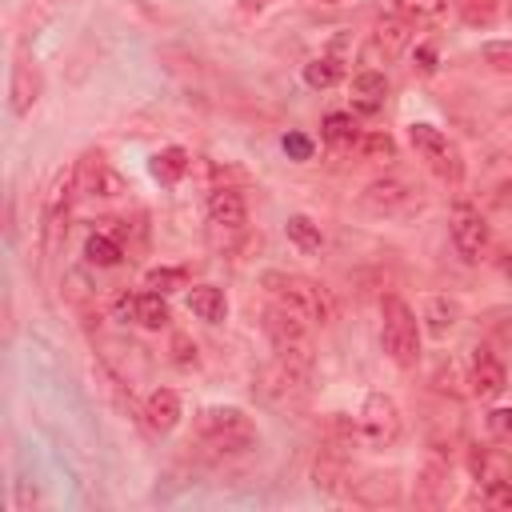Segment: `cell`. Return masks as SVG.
I'll return each instance as SVG.
<instances>
[{
	"instance_id": "obj_1",
	"label": "cell",
	"mask_w": 512,
	"mask_h": 512,
	"mask_svg": "<svg viewBox=\"0 0 512 512\" xmlns=\"http://www.w3.org/2000/svg\"><path fill=\"white\" fill-rule=\"evenodd\" d=\"M260 288L272 296V304L292 308L308 324H332L336 320V304H332L328 288L308 280V276H300V272H264Z\"/></svg>"
},
{
	"instance_id": "obj_2",
	"label": "cell",
	"mask_w": 512,
	"mask_h": 512,
	"mask_svg": "<svg viewBox=\"0 0 512 512\" xmlns=\"http://www.w3.org/2000/svg\"><path fill=\"white\" fill-rule=\"evenodd\" d=\"M380 344L396 368H412L420 360V320L400 296L380 300Z\"/></svg>"
},
{
	"instance_id": "obj_3",
	"label": "cell",
	"mask_w": 512,
	"mask_h": 512,
	"mask_svg": "<svg viewBox=\"0 0 512 512\" xmlns=\"http://www.w3.org/2000/svg\"><path fill=\"white\" fill-rule=\"evenodd\" d=\"M264 332H268V340L276 348V360L308 372V364H312V336H308V320L304 316H296L284 304H268L264 308Z\"/></svg>"
},
{
	"instance_id": "obj_4",
	"label": "cell",
	"mask_w": 512,
	"mask_h": 512,
	"mask_svg": "<svg viewBox=\"0 0 512 512\" xmlns=\"http://www.w3.org/2000/svg\"><path fill=\"white\" fill-rule=\"evenodd\" d=\"M196 432L204 444H212L220 452H240V448L256 444V424L240 408H204L196 416Z\"/></svg>"
},
{
	"instance_id": "obj_5",
	"label": "cell",
	"mask_w": 512,
	"mask_h": 512,
	"mask_svg": "<svg viewBox=\"0 0 512 512\" xmlns=\"http://www.w3.org/2000/svg\"><path fill=\"white\" fill-rule=\"evenodd\" d=\"M408 140H412V148H416V156L440 176V180H448V184H456L460 176H464V160H460V148H456V140H448V132H440V128H432V124H408Z\"/></svg>"
},
{
	"instance_id": "obj_6",
	"label": "cell",
	"mask_w": 512,
	"mask_h": 512,
	"mask_svg": "<svg viewBox=\"0 0 512 512\" xmlns=\"http://www.w3.org/2000/svg\"><path fill=\"white\" fill-rule=\"evenodd\" d=\"M356 428H360V440L368 448H392L400 440V408L388 392H368L364 404H360V416H356Z\"/></svg>"
},
{
	"instance_id": "obj_7",
	"label": "cell",
	"mask_w": 512,
	"mask_h": 512,
	"mask_svg": "<svg viewBox=\"0 0 512 512\" xmlns=\"http://www.w3.org/2000/svg\"><path fill=\"white\" fill-rule=\"evenodd\" d=\"M364 208L376 216H408L420 204V188H412L404 176H380L364 188Z\"/></svg>"
},
{
	"instance_id": "obj_8",
	"label": "cell",
	"mask_w": 512,
	"mask_h": 512,
	"mask_svg": "<svg viewBox=\"0 0 512 512\" xmlns=\"http://www.w3.org/2000/svg\"><path fill=\"white\" fill-rule=\"evenodd\" d=\"M448 236H452V248L464 256V260H480L492 232H488V220L480 216V208L472 204H456L452 220H448Z\"/></svg>"
},
{
	"instance_id": "obj_9",
	"label": "cell",
	"mask_w": 512,
	"mask_h": 512,
	"mask_svg": "<svg viewBox=\"0 0 512 512\" xmlns=\"http://www.w3.org/2000/svg\"><path fill=\"white\" fill-rule=\"evenodd\" d=\"M72 176H76V192L80 196H120L124 192V180L108 168L104 152H84L80 164L72 168Z\"/></svg>"
},
{
	"instance_id": "obj_10",
	"label": "cell",
	"mask_w": 512,
	"mask_h": 512,
	"mask_svg": "<svg viewBox=\"0 0 512 512\" xmlns=\"http://www.w3.org/2000/svg\"><path fill=\"white\" fill-rule=\"evenodd\" d=\"M112 308L120 320H136L140 328H164L168 324V300L152 288L148 292H120Z\"/></svg>"
},
{
	"instance_id": "obj_11",
	"label": "cell",
	"mask_w": 512,
	"mask_h": 512,
	"mask_svg": "<svg viewBox=\"0 0 512 512\" xmlns=\"http://www.w3.org/2000/svg\"><path fill=\"white\" fill-rule=\"evenodd\" d=\"M468 384H472V396H480V400H496V396L508 388V368H504V360H500L492 348H476Z\"/></svg>"
},
{
	"instance_id": "obj_12",
	"label": "cell",
	"mask_w": 512,
	"mask_h": 512,
	"mask_svg": "<svg viewBox=\"0 0 512 512\" xmlns=\"http://www.w3.org/2000/svg\"><path fill=\"white\" fill-rule=\"evenodd\" d=\"M468 468H472V480H476L484 492L512 484V456H508L504 448H472Z\"/></svg>"
},
{
	"instance_id": "obj_13",
	"label": "cell",
	"mask_w": 512,
	"mask_h": 512,
	"mask_svg": "<svg viewBox=\"0 0 512 512\" xmlns=\"http://www.w3.org/2000/svg\"><path fill=\"white\" fill-rule=\"evenodd\" d=\"M204 208H208V220H212L216 228L236 232V228L248 224V204H244V196H240L236 188H228V184H216V188L208 192Z\"/></svg>"
},
{
	"instance_id": "obj_14",
	"label": "cell",
	"mask_w": 512,
	"mask_h": 512,
	"mask_svg": "<svg viewBox=\"0 0 512 512\" xmlns=\"http://www.w3.org/2000/svg\"><path fill=\"white\" fill-rule=\"evenodd\" d=\"M348 100H352V112H360V116L380 112L384 100H388V80H384V72H376V68L356 72L352 84H348Z\"/></svg>"
},
{
	"instance_id": "obj_15",
	"label": "cell",
	"mask_w": 512,
	"mask_h": 512,
	"mask_svg": "<svg viewBox=\"0 0 512 512\" xmlns=\"http://www.w3.org/2000/svg\"><path fill=\"white\" fill-rule=\"evenodd\" d=\"M40 88H44L40 68H36V64H28V60H20V64L12 68V84H8L12 112H16V116H28V112H32V104L40 100Z\"/></svg>"
},
{
	"instance_id": "obj_16",
	"label": "cell",
	"mask_w": 512,
	"mask_h": 512,
	"mask_svg": "<svg viewBox=\"0 0 512 512\" xmlns=\"http://www.w3.org/2000/svg\"><path fill=\"white\" fill-rule=\"evenodd\" d=\"M372 40H376V48L384 52V60H392V56H400L408 44H412V20L408 16H380L376 20V28H372Z\"/></svg>"
},
{
	"instance_id": "obj_17",
	"label": "cell",
	"mask_w": 512,
	"mask_h": 512,
	"mask_svg": "<svg viewBox=\"0 0 512 512\" xmlns=\"http://www.w3.org/2000/svg\"><path fill=\"white\" fill-rule=\"evenodd\" d=\"M188 308L204 324H220L228 316V300H224V292L216 284H192L188 288Z\"/></svg>"
},
{
	"instance_id": "obj_18",
	"label": "cell",
	"mask_w": 512,
	"mask_h": 512,
	"mask_svg": "<svg viewBox=\"0 0 512 512\" xmlns=\"http://www.w3.org/2000/svg\"><path fill=\"white\" fill-rule=\"evenodd\" d=\"M144 416H148V424H152L156 432H172V428L180 424V396H176L172 388H156V392H148V400H144Z\"/></svg>"
},
{
	"instance_id": "obj_19",
	"label": "cell",
	"mask_w": 512,
	"mask_h": 512,
	"mask_svg": "<svg viewBox=\"0 0 512 512\" xmlns=\"http://www.w3.org/2000/svg\"><path fill=\"white\" fill-rule=\"evenodd\" d=\"M424 320H428V332L432 336H448L460 324V304L448 300V296H428L424 300Z\"/></svg>"
},
{
	"instance_id": "obj_20",
	"label": "cell",
	"mask_w": 512,
	"mask_h": 512,
	"mask_svg": "<svg viewBox=\"0 0 512 512\" xmlns=\"http://www.w3.org/2000/svg\"><path fill=\"white\" fill-rule=\"evenodd\" d=\"M188 168H192V156H188L184 148H176V144H172V148H160V152L152 156V176L164 180V184H176Z\"/></svg>"
},
{
	"instance_id": "obj_21",
	"label": "cell",
	"mask_w": 512,
	"mask_h": 512,
	"mask_svg": "<svg viewBox=\"0 0 512 512\" xmlns=\"http://www.w3.org/2000/svg\"><path fill=\"white\" fill-rule=\"evenodd\" d=\"M84 260H88V264H96V268H116V264L124 260V248H120V240H116V236L92 232V236L84 240Z\"/></svg>"
},
{
	"instance_id": "obj_22",
	"label": "cell",
	"mask_w": 512,
	"mask_h": 512,
	"mask_svg": "<svg viewBox=\"0 0 512 512\" xmlns=\"http://www.w3.org/2000/svg\"><path fill=\"white\" fill-rule=\"evenodd\" d=\"M284 232H288V240L300 248V252H320V244H324V232H320V224H312L308 216H300V212H292L288 220H284Z\"/></svg>"
},
{
	"instance_id": "obj_23",
	"label": "cell",
	"mask_w": 512,
	"mask_h": 512,
	"mask_svg": "<svg viewBox=\"0 0 512 512\" xmlns=\"http://www.w3.org/2000/svg\"><path fill=\"white\" fill-rule=\"evenodd\" d=\"M452 496V480H448V468L444 464H428L420 472V500L424 504H444Z\"/></svg>"
},
{
	"instance_id": "obj_24",
	"label": "cell",
	"mask_w": 512,
	"mask_h": 512,
	"mask_svg": "<svg viewBox=\"0 0 512 512\" xmlns=\"http://www.w3.org/2000/svg\"><path fill=\"white\" fill-rule=\"evenodd\" d=\"M340 76H344V64L336 56H316V60L304 64V84L308 88H332V84H340Z\"/></svg>"
},
{
	"instance_id": "obj_25",
	"label": "cell",
	"mask_w": 512,
	"mask_h": 512,
	"mask_svg": "<svg viewBox=\"0 0 512 512\" xmlns=\"http://www.w3.org/2000/svg\"><path fill=\"white\" fill-rule=\"evenodd\" d=\"M320 132H324L328 144H348V148H352V144L360 140V128H356L352 112H328L324 124H320Z\"/></svg>"
},
{
	"instance_id": "obj_26",
	"label": "cell",
	"mask_w": 512,
	"mask_h": 512,
	"mask_svg": "<svg viewBox=\"0 0 512 512\" xmlns=\"http://www.w3.org/2000/svg\"><path fill=\"white\" fill-rule=\"evenodd\" d=\"M364 160H372V164H388L392 156H396V140L388 136V132H360V140L352 144Z\"/></svg>"
},
{
	"instance_id": "obj_27",
	"label": "cell",
	"mask_w": 512,
	"mask_h": 512,
	"mask_svg": "<svg viewBox=\"0 0 512 512\" xmlns=\"http://www.w3.org/2000/svg\"><path fill=\"white\" fill-rule=\"evenodd\" d=\"M456 12H460L464 24L484 28V24H492L500 16V0H456Z\"/></svg>"
},
{
	"instance_id": "obj_28",
	"label": "cell",
	"mask_w": 512,
	"mask_h": 512,
	"mask_svg": "<svg viewBox=\"0 0 512 512\" xmlns=\"http://www.w3.org/2000/svg\"><path fill=\"white\" fill-rule=\"evenodd\" d=\"M144 288L168 296V292H176V288H188V272H184V268H148V272H144Z\"/></svg>"
},
{
	"instance_id": "obj_29",
	"label": "cell",
	"mask_w": 512,
	"mask_h": 512,
	"mask_svg": "<svg viewBox=\"0 0 512 512\" xmlns=\"http://www.w3.org/2000/svg\"><path fill=\"white\" fill-rule=\"evenodd\" d=\"M448 0H396V12L408 16V20H432L444 12Z\"/></svg>"
},
{
	"instance_id": "obj_30",
	"label": "cell",
	"mask_w": 512,
	"mask_h": 512,
	"mask_svg": "<svg viewBox=\"0 0 512 512\" xmlns=\"http://www.w3.org/2000/svg\"><path fill=\"white\" fill-rule=\"evenodd\" d=\"M480 56H484V64L508 72L512 68V40H484L480 44Z\"/></svg>"
},
{
	"instance_id": "obj_31",
	"label": "cell",
	"mask_w": 512,
	"mask_h": 512,
	"mask_svg": "<svg viewBox=\"0 0 512 512\" xmlns=\"http://www.w3.org/2000/svg\"><path fill=\"white\" fill-rule=\"evenodd\" d=\"M488 432L496 440H512V408H492L488 412Z\"/></svg>"
},
{
	"instance_id": "obj_32",
	"label": "cell",
	"mask_w": 512,
	"mask_h": 512,
	"mask_svg": "<svg viewBox=\"0 0 512 512\" xmlns=\"http://www.w3.org/2000/svg\"><path fill=\"white\" fill-rule=\"evenodd\" d=\"M284 152H288L292 160H312V140H308L304 132H288V136H284Z\"/></svg>"
},
{
	"instance_id": "obj_33",
	"label": "cell",
	"mask_w": 512,
	"mask_h": 512,
	"mask_svg": "<svg viewBox=\"0 0 512 512\" xmlns=\"http://www.w3.org/2000/svg\"><path fill=\"white\" fill-rule=\"evenodd\" d=\"M172 360H176V364H184V368H188V364H196V344H192L188 336H176V340H172Z\"/></svg>"
},
{
	"instance_id": "obj_34",
	"label": "cell",
	"mask_w": 512,
	"mask_h": 512,
	"mask_svg": "<svg viewBox=\"0 0 512 512\" xmlns=\"http://www.w3.org/2000/svg\"><path fill=\"white\" fill-rule=\"evenodd\" d=\"M416 68H420L424 76L436 72V48H432V44H420V48H416Z\"/></svg>"
},
{
	"instance_id": "obj_35",
	"label": "cell",
	"mask_w": 512,
	"mask_h": 512,
	"mask_svg": "<svg viewBox=\"0 0 512 512\" xmlns=\"http://www.w3.org/2000/svg\"><path fill=\"white\" fill-rule=\"evenodd\" d=\"M488 504H492V508H512V484L492 488V492H488Z\"/></svg>"
},
{
	"instance_id": "obj_36",
	"label": "cell",
	"mask_w": 512,
	"mask_h": 512,
	"mask_svg": "<svg viewBox=\"0 0 512 512\" xmlns=\"http://www.w3.org/2000/svg\"><path fill=\"white\" fill-rule=\"evenodd\" d=\"M268 4H272V0H240V12H244V16H252V12H264Z\"/></svg>"
},
{
	"instance_id": "obj_37",
	"label": "cell",
	"mask_w": 512,
	"mask_h": 512,
	"mask_svg": "<svg viewBox=\"0 0 512 512\" xmlns=\"http://www.w3.org/2000/svg\"><path fill=\"white\" fill-rule=\"evenodd\" d=\"M500 272L512 280V252H504V256H500Z\"/></svg>"
}]
</instances>
